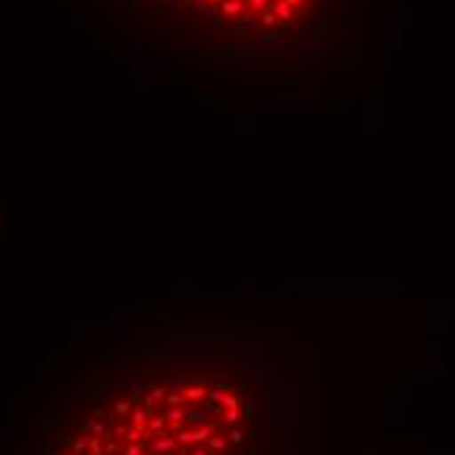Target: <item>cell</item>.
Listing matches in <instances>:
<instances>
[{"instance_id": "7a4b0ae2", "label": "cell", "mask_w": 455, "mask_h": 455, "mask_svg": "<svg viewBox=\"0 0 455 455\" xmlns=\"http://www.w3.org/2000/svg\"><path fill=\"white\" fill-rule=\"evenodd\" d=\"M210 24L228 40L275 43L315 13L319 0H149Z\"/></svg>"}, {"instance_id": "6da1fadb", "label": "cell", "mask_w": 455, "mask_h": 455, "mask_svg": "<svg viewBox=\"0 0 455 455\" xmlns=\"http://www.w3.org/2000/svg\"><path fill=\"white\" fill-rule=\"evenodd\" d=\"M273 377L223 351H141L76 395L32 455H267Z\"/></svg>"}]
</instances>
